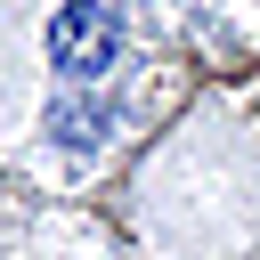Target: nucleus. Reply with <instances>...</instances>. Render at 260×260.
I'll list each match as a JSON object with an SVG mask.
<instances>
[{
    "instance_id": "obj_1",
    "label": "nucleus",
    "mask_w": 260,
    "mask_h": 260,
    "mask_svg": "<svg viewBox=\"0 0 260 260\" xmlns=\"http://www.w3.org/2000/svg\"><path fill=\"white\" fill-rule=\"evenodd\" d=\"M49 57L65 65V73H106L114 57H122V24L98 8V0H65L57 8V24H49Z\"/></svg>"
}]
</instances>
